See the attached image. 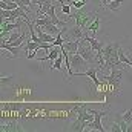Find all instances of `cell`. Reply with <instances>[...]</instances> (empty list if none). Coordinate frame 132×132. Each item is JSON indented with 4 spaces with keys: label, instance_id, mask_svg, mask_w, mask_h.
<instances>
[{
    "label": "cell",
    "instance_id": "obj_7",
    "mask_svg": "<svg viewBox=\"0 0 132 132\" xmlns=\"http://www.w3.org/2000/svg\"><path fill=\"white\" fill-rule=\"evenodd\" d=\"M65 49L72 55V54H77L78 52V46H80V40H66L65 42Z\"/></svg>",
    "mask_w": 132,
    "mask_h": 132
},
{
    "label": "cell",
    "instance_id": "obj_2",
    "mask_svg": "<svg viewBox=\"0 0 132 132\" xmlns=\"http://www.w3.org/2000/svg\"><path fill=\"white\" fill-rule=\"evenodd\" d=\"M78 54L89 63V65H97V52L91 48V45L85 40V38H81L80 40V46H78Z\"/></svg>",
    "mask_w": 132,
    "mask_h": 132
},
{
    "label": "cell",
    "instance_id": "obj_9",
    "mask_svg": "<svg viewBox=\"0 0 132 132\" xmlns=\"http://www.w3.org/2000/svg\"><path fill=\"white\" fill-rule=\"evenodd\" d=\"M100 25H101V19H100L98 15H97V17H95V19H94V20L89 23V26H88L85 31H89V32H91L92 35H94V37H95V32H97V31L100 29Z\"/></svg>",
    "mask_w": 132,
    "mask_h": 132
},
{
    "label": "cell",
    "instance_id": "obj_4",
    "mask_svg": "<svg viewBox=\"0 0 132 132\" xmlns=\"http://www.w3.org/2000/svg\"><path fill=\"white\" fill-rule=\"evenodd\" d=\"M108 115V109H101L98 111L97 114H95V117H94V120H91V121H88V126H86V129H91V131H100V132H104V126L101 125V118L103 117H106Z\"/></svg>",
    "mask_w": 132,
    "mask_h": 132
},
{
    "label": "cell",
    "instance_id": "obj_13",
    "mask_svg": "<svg viewBox=\"0 0 132 132\" xmlns=\"http://www.w3.org/2000/svg\"><path fill=\"white\" fill-rule=\"evenodd\" d=\"M114 120H115V121L120 125L121 132H128V131H129V125H128V123H126V121L121 118V114H118V112H117V114H114Z\"/></svg>",
    "mask_w": 132,
    "mask_h": 132
},
{
    "label": "cell",
    "instance_id": "obj_20",
    "mask_svg": "<svg viewBox=\"0 0 132 132\" xmlns=\"http://www.w3.org/2000/svg\"><path fill=\"white\" fill-rule=\"evenodd\" d=\"M42 2H43V0H32V5H31V6H40Z\"/></svg>",
    "mask_w": 132,
    "mask_h": 132
},
{
    "label": "cell",
    "instance_id": "obj_8",
    "mask_svg": "<svg viewBox=\"0 0 132 132\" xmlns=\"http://www.w3.org/2000/svg\"><path fill=\"white\" fill-rule=\"evenodd\" d=\"M0 48H2V49H6V51H9V52L12 54V57H14V59L20 57V48H17V46H12V45H9L8 42H6V43H5V42H2V43H0Z\"/></svg>",
    "mask_w": 132,
    "mask_h": 132
},
{
    "label": "cell",
    "instance_id": "obj_18",
    "mask_svg": "<svg viewBox=\"0 0 132 132\" xmlns=\"http://www.w3.org/2000/svg\"><path fill=\"white\" fill-rule=\"evenodd\" d=\"M109 131H112V132H121V128H120V125L115 121V123H112V125L109 126Z\"/></svg>",
    "mask_w": 132,
    "mask_h": 132
},
{
    "label": "cell",
    "instance_id": "obj_10",
    "mask_svg": "<svg viewBox=\"0 0 132 132\" xmlns=\"http://www.w3.org/2000/svg\"><path fill=\"white\" fill-rule=\"evenodd\" d=\"M42 29H43L45 32H48V34H52V35H57V34L62 31V29H60V26L54 25L52 22H49V23H46L45 26H42Z\"/></svg>",
    "mask_w": 132,
    "mask_h": 132
},
{
    "label": "cell",
    "instance_id": "obj_17",
    "mask_svg": "<svg viewBox=\"0 0 132 132\" xmlns=\"http://www.w3.org/2000/svg\"><path fill=\"white\" fill-rule=\"evenodd\" d=\"M22 37V34H20V31H15V32H12L9 37H8V42H15L17 38H20Z\"/></svg>",
    "mask_w": 132,
    "mask_h": 132
},
{
    "label": "cell",
    "instance_id": "obj_11",
    "mask_svg": "<svg viewBox=\"0 0 132 132\" xmlns=\"http://www.w3.org/2000/svg\"><path fill=\"white\" fill-rule=\"evenodd\" d=\"M123 2H126V0H112V2H109L104 8L109 9V11H112V12H118L120 8H121V5H123Z\"/></svg>",
    "mask_w": 132,
    "mask_h": 132
},
{
    "label": "cell",
    "instance_id": "obj_14",
    "mask_svg": "<svg viewBox=\"0 0 132 132\" xmlns=\"http://www.w3.org/2000/svg\"><path fill=\"white\" fill-rule=\"evenodd\" d=\"M0 8H2V9L11 11V9L19 8V3H17V2H5V0H2V2H0Z\"/></svg>",
    "mask_w": 132,
    "mask_h": 132
},
{
    "label": "cell",
    "instance_id": "obj_15",
    "mask_svg": "<svg viewBox=\"0 0 132 132\" xmlns=\"http://www.w3.org/2000/svg\"><path fill=\"white\" fill-rule=\"evenodd\" d=\"M15 2L19 3L20 8H23L28 14H31V8H32L31 5H32V0H15Z\"/></svg>",
    "mask_w": 132,
    "mask_h": 132
},
{
    "label": "cell",
    "instance_id": "obj_3",
    "mask_svg": "<svg viewBox=\"0 0 132 132\" xmlns=\"http://www.w3.org/2000/svg\"><path fill=\"white\" fill-rule=\"evenodd\" d=\"M97 17V14H89V12H77V14H71L69 19H75V25H78L80 28L86 29L89 26V23Z\"/></svg>",
    "mask_w": 132,
    "mask_h": 132
},
{
    "label": "cell",
    "instance_id": "obj_5",
    "mask_svg": "<svg viewBox=\"0 0 132 132\" xmlns=\"http://www.w3.org/2000/svg\"><path fill=\"white\" fill-rule=\"evenodd\" d=\"M22 22H26L23 19L17 20V22H2V29H0V37L5 38V35L9 32V31H14V29H20L22 28Z\"/></svg>",
    "mask_w": 132,
    "mask_h": 132
},
{
    "label": "cell",
    "instance_id": "obj_6",
    "mask_svg": "<svg viewBox=\"0 0 132 132\" xmlns=\"http://www.w3.org/2000/svg\"><path fill=\"white\" fill-rule=\"evenodd\" d=\"M89 63L77 52V54H72L71 55V68H74V69H77L78 72H81V69H85V68H88ZM75 74V72H74Z\"/></svg>",
    "mask_w": 132,
    "mask_h": 132
},
{
    "label": "cell",
    "instance_id": "obj_19",
    "mask_svg": "<svg viewBox=\"0 0 132 132\" xmlns=\"http://www.w3.org/2000/svg\"><path fill=\"white\" fill-rule=\"evenodd\" d=\"M11 78H12V75H9V77H2V80H0V81L5 85V83H9V81H11Z\"/></svg>",
    "mask_w": 132,
    "mask_h": 132
},
{
    "label": "cell",
    "instance_id": "obj_1",
    "mask_svg": "<svg viewBox=\"0 0 132 132\" xmlns=\"http://www.w3.org/2000/svg\"><path fill=\"white\" fill-rule=\"evenodd\" d=\"M123 71L125 69H112L111 74H103V78L106 80V83L109 85V89L112 91L114 95H118L120 91H121V81H123Z\"/></svg>",
    "mask_w": 132,
    "mask_h": 132
},
{
    "label": "cell",
    "instance_id": "obj_12",
    "mask_svg": "<svg viewBox=\"0 0 132 132\" xmlns=\"http://www.w3.org/2000/svg\"><path fill=\"white\" fill-rule=\"evenodd\" d=\"M37 49H40V43L38 42H34V40H26V45H25V52L26 54H29V52H34V51H37Z\"/></svg>",
    "mask_w": 132,
    "mask_h": 132
},
{
    "label": "cell",
    "instance_id": "obj_16",
    "mask_svg": "<svg viewBox=\"0 0 132 132\" xmlns=\"http://www.w3.org/2000/svg\"><path fill=\"white\" fill-rule=\"evenodd\" d=\"M121 118L129 125V131H132V109H128V111H125L123 114H121ZM128 131V132H129Z\"/></svg>",
    "mask_w": 132,
    "mask_h": 132
}]
</instances>
